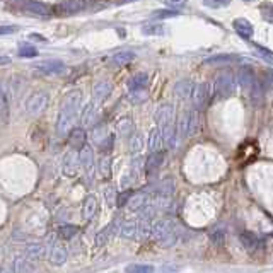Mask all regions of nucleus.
Segmentation results:
<instances>
[{
	"label": "nucleus",
	"instance_id": "f257e3e1",
	"mask_svg": "<svg viewBox=\"0 0 273 273\" xmlns=\"http://www.w3.org/2000/svg\"><path fill=\"white\" fill-rule=\"evenodd\" d=\"M80 101H82V92L80 91L67 92L57 120V134L60 136H65L73 130V125H75L77 116H79Z\"/></svg>",
	"mask_w": 273,
	"mask_h": 273
},
{
	"label": "nucleus",
	"instance_id": "f03ea898",
	"mask_svg": "<svg viewBox=\"0 0 273 273\" xmlns=\"http://www.w3.org/2000/svg\"><path fill=\"white\" fill-rule=\"evenodd\" d=\"M152 236L161 242L162 246L169 248L174 246L178 241V232H176V226L172 220L169 219H161L152 226Z\"/></svg>",
	"mask_w": 273,
	"mask_h": 273
},
{
	"label": "nucleus",
	"instance_id": "7ed1b4c3",
	"mask_svg": "<svg viewBox=\"0 0 273 273\" xmlns=\"http://www.w3.org/2000/svg\"><path fill=\"white\" fill-rule=\"evenodd\" d=\"M236 91V82L234 77L231 73H220L215 79V84H213V94H215L217 99H227L234 94Z\"/></svg>",
	"mask_w": 273,
	"mask_h": 273
},
{
	"label": "nucleus",
	"instance_id": "20e7f679",
	"mask_svg": "<svg viewBox=\"0 0 273 273\" xmlns=\"http://www.w3.org/2000/svg\"><path fill=\"white\" fill-rule=\"evenodd\" d=\"M210 94H212V87H210L208 82L195 84L193 94H191V101H193L195 108H197V109L205 108V106L208 104Z\"/></svg>",
	"mask_w": 273,
	"mask_h": 273
},
{
	"label": "nucleus",
	"instance_id": "39448f33",
	"mask_svg": "<svg viewBox=\"0 0 273 273\" xmlns=\"http://www.w3.org/2000/svg\"><path fill=\"white\" fill-rule=\"evenodd\" d=\"M46 104H48L46 92H34L28 99V102H26V111H28V114H31V116H36V114L45 111Z\"/></svg>",
	"mask_w": 273,
	"mask_h": 273
},
{
	"label": "nucleus",
	"instance_id": "423d86ee",
	"mask_svg": "<svg viewBox=\"0 0 273 273\" xmlns=\"http://www.w3.org/2000/svg\"><path fill=\"white\" fill-rule=\"evenodd\" d=\"M67 258H68L67 246L62 241H53V244L50 246V253H48L50 263L55 265V267H62V265L67 261Z\"/></svg>",
	"mask_w": 273,
	"mask_h": 273
},
{
	"label": "nucleus",
	"instance_id": "0eeeda50",
	"mask_svg": "<svg viewBox=\"0 0 273 273\" xmlns=\"http://www.w3.org/2000/svg\"><path fill=\"white\" fill-rule=\"evenodd\" d=\"M99 121V104H96L94 101H91L89 104H86V108L82 109L80 114V125L82 127H96V123Z\"/></svg>",
	"mask_w": 273,
	"mask_h": 273
},
{
	"label": "nucleus",
	"instance_id": "6e6552de",
	"mask_svg": "<svg viewBox=\"0 0 273 273\" xmlns=\"http://www.w3.org/2000/svg\"><path fill=\"white\" fill-rule=\"evenodd\" d=\"M238 82L241 84L242 89L246 91H251L254 86L258 84V79L256 75H254V70L253 67H249V65H244V67H241L238 70Z\"/></svg>",
	"mask_w": 273,
	"mask_h": 273
},
{
	"label": "nucleus",
	"instance_id": "1a4fd4ad",
	"mask_svg": "<svg viewBox=\"0 0 273 273\" xmlns=\"http://www.w3.org/2000/svg\"><path fill=\"white\" fill-rule=\"evenodd\" d=\"M154 120H156V123L159 125V127H166V125H171L174 123V108H172L171 104H161L159 108L156 109V113H154Z\"/></svg>",
	"mask_w": 273,
	"mask_h": 273
},
{
	"label": "nucleus",
	"instance_id": "9d476101",
	"mask_svg": "<svg viewBox=\"0 0 273 273\" xmlns=\"http://www.w3.org/2000/svg\"><path fill=\"white\" fill-rule=\"evenodd\" d=\"M77 169H79V154H77V150H68L62 161V171L65 176L72 178L77 174Z\"/></svg>",
	"mask_w": 273,
	"mask_h": 273
},
{
	"label": "nucleus",
	"instance_id": "9b49d317",
	"mask_svg": "<svg viewBox=\"0 0 273 273\" xmlns=\"http://www.w3.org/2000/svg\"><path fill=\"white\" fill-rule=\"evenodd\" d=\"M79 162L84 169L87 171V178L92 179L94 176V171H92V166H94V150L89 145H84L79 152Z\"/></svg>",
	"mask_w": 273,
	"mask_h": 273
},
{
	"label": "nucleus",
	"instance_id": "f8f14e48",
	"mask_svg": "<svg viewBox=\"0 0 273 273\" xmlns=\"http://www.w3.org/2000/svg\"><path fill=\"white\" fill-rule=\"evenodd\" d=\"M34 68H36V72H39V73L53 75V73H60L62 70L65 68V65H64V62H60V60H45V62L36 64Z\"/></svg>",
	"mask_w": 273,
	"mask_h": 273
},
{
	"label": "nucleus",
	"instance_id": "ddd939ff",
	"mask_svg": "<svg viewBox=\"0 0 273 273\" xmlns=\"http://www.w3.org/2000/svg\"><path fill=\"white\" fill-rule=\"evenodd\" d=\"M111 91H113L111 82H108V80H101V82H98L94 87H92V99H94L96 104H99V102H102L104 99L109 98Z\"/></svg>",
	"mask_w": 273,
	"mask_h": 273
},
{
	"label": "nucleus",
	"instance_id": "4468645a",
	"mask_svg": "<svg viewBox=\"0 0 273 273\" xmlns=\"http://www.w3.org/2000/svg\"><path fill=\"white\" fill-rule=\"evenodd\" d=\"M86 130L82 127H73V130L68 134V143L73 150H80L84 145H86Z\"/></svg>",
	"mask_w": 273,
	"mask_h": 273
},
{
	"label": "nucleus",
	"instance_id": "2eb2a0df",
	"mask_svg": "<svg viewBox=\"0 0 273 273\" xmlns=\"http://www.w3.org/2000/svg\"><path fill=\"white\" fill-rule=\"evenodd\" d=\"M193 89H195V84L193 80L190 79H183V80H178L174 86V94L178 99H191V94H193Z\"/></svg>",
	"mask_w": 273,
	"mask_h": 273
},
{
	"label": "nucleus",
	"instance_id": "dca6fc26",
	"mask_svg": "<svg viewBox=\"0 0 273 273\" xmlns=\"http://www.w3.org/2000/svg\"><path fill=\"white\" fill-rule=\"evenodd\" d=\"M43 256H45V246H43L41 242H31V244L26 248L24 258H26V261H29V263L39 261Z\"/></svg>",
	"mask_w": 273,
	"mask_h": 273
},
{
	"label": "nucleus",
	"instance_id": "f3484780",
	"mask_svg": "<svg viewBox=\"0 0 273 273\" xmlns=\"http://www.w3.org/2000/svg\"><path fill=\"white\" fill-rule=\"evenodd\" d=\"M162 134V142L168 149H174L176 147V138H178V134H176V125H166V127L159 128Z\"/></svg>",
	"mask_w": 273,
	"mask_h": 273
},
{
	"label": "nucleus",
	"instance_id": "a211bd4d",
	"mask_svg": "<svg viewBox=\"0 0 273 273\" xmlns=\"http://www.w3.org/2000/svg\"><path fill=\"white\" fill-rule=\"evenodd\" d=\"M232 28H234V31L244 39H251L253 38V34H254L253 24H251L249 21H246V19H236L234 23H232Z\"/></svg>",
	"mask_w": 273,
	"mask_h": 273
},
{
	"label": "nucleus",
	"instance_id": "6ab92c4d",
	"mask_svg": "<svg viewBox=\"0 0 273 273\" xmlns=\"http://www.w3.org/2000/svg\"><path fill=\"white\" fill-rule=\"evenodd\" d=\"M57 9L65 14H77V12H80V10L87 9V3L84 2V0H68V2L58 3Z\"/></svg>",
	"mask_w": 273,
	"mask_h": 273
},
{
	"label": "nucleus",
	"instance_id": "aec40b11",
	"mask_svg": "<svg viewBox=\"0 0 273 273\" xmlns=\"http://www.w3.org/2000/svg\"><path fill=\"white\" fill-rule=\"evenodd\" d=\"M96 212H98V200L94 195H87L82 202V217L86 220H91L96 215Z\"/></svg>",
	"mask_w": 273,
	"mask_h": 273
},
{
	"label": "nucleus",
	"instance_id": "412c9836",
	"mask_svg": "<svg viewBox=\"0 0 273 273\" xmlns=\"http://www.w3.org/2000/svg\"><path fill=\"white\" fill-rule=\"evenodd\" d=\"M138 220H125L120 227V234L123 236L125 239H136L138 238Z\"/></svg>",
	"mask_w": 273,
	"mask_h": 273
},
{
	"label": "nucleus",
	"instance_id": "4be33fe9",
	"mask_svg": "<svg viewBox=\"0 0 273 273\" xmlns=\"http://www.w3.org/2000/svg\"><path fill=\"white\" fill-rule=\"evenodd\" d=\"M147 204H149V195L142 190V191H138V193L132 195L130 202H128V206H130L132 212H140Z\"/></svg>",
	"mask_w": 273,
	"mask_h": 273
},
{
	"label": "nucleus",
	"instance_id": "5701e85b",
	"mask_svg": "<svg viewBox=\"0 0 273 273\" xmlns=\"http://www.w3.org/2000/svg\"><path fill=\"white\" fill-rule=\"evenodd\" d=\"M172 191H174V181H172L171 178L162 179V181L154 188V193L161 198H171Z\"/></svg>",
	"mask_w": 273,
	"mask_h": 273
},
{
	"label": "nucleus",
	"instance_id": "b1692460",
	"mask_svg": "<svg viewBox=\"0 0 273 273\" xmlns=\"http://www.w3.org/2000/svg\"><path fill=\"white\" fill-rule=\"evenodd\" d=\"M147 145L152 152H161V149L164 147V142H162V134L159 128H152L149 134V138H147Z\"/></svg>",
	"mask_w": 273,
	"mask_h": 273
},
{
	"label": "nucleus",
	"instance_id": "393cba45",
	"mask_svg": "<svg viewBox=\"0 0 273 273\" xmlns=\"http://www.w3.org/2000/svg\"><path fill=\"white\" fill-rule=\"evenodd\" d=\"M23 9L31 14H36V16H48L51 10L50 5H46V3H43V2H36V0L34 2H24Z\"/></svg>",
	"mask_w": 273,
	"mask_h": 273
},
{
	"label": "nucleus",
	"instance_id": "a878e982",
	"mask_svg": "<svg viewBox=\"0 0 273 273\" xmlns=\"http://www.w3.org/2000/svg\"><path fill=\"white\" fill-rule=\"evenodd\" d=\"M239 239H241V244L248 251H256L260 248V238L254 232H242Z\"/></svg>",
	"mask_w": 273,
	"mask_h": 273
},
{
	"label": "nucleus",
	"instance_id": "bb28decb",
	"mask_svg": "<svg viewBox=\"0 0 273 273\" xmlns=\"http://www.w3.org/2000/svg\"><path fill=\"white\" fill-rule=\"evenodd\" d=\"M162 162H164V152H152L145 161V171L156 172L162 166Z\"/></svg>",
	"mask_w": 273,
	"mask_h": 273
},
{
	"label": "nucleus",
	"instance_id": "cd10ccee",
	"mask_svg": "<svg viewBox=\"0 0 273 273\" xmlns=\"http://www.w3.org/2000/svg\"><path fill=\"white\" fill-rule=\"evenodd\" d=\"M108 128H106V125H96V127H92L91 130V138L92 142L96 143V145L101 147L102 143L106 142V138H108Z\"/></svg>",
	"mask_w": 273,
	"mask_h": 273
},
{
	"label": "nucleus",
	"instance_id": "c85d7f7f",
	"mask_svg": "<svg viewBox=\"0 0 273 273\" xmlns=\"http://www.w3.org/2000/svg\"><path fill=\"white\" fill-rule=\"evenodd\" d=\"M176 134H178L179 138L190 136V111H184L181 116H179V121H178V125H176Z\"/></svg>",
	"mask_w": 273,
	"mask_h": 273
},
{
	"label": "nucleus",
	"instance_id": "c756f323",
	"mask_svg": "<svg viewBox=\"0 0 273 273\" xmlns=\"http://www.w3.org/2000/svg\"><path fill=\"white\" fill-rule=\"evenodd\" d=\"M147 82H149V75L140 72L128 79V87H130V91H142V89H145Z\"/></svg>",
	"mask_w": 273,
	"mask_h": 273
},
{
	"label": "nucleus",
	"instance_id": "7c9ffc66",
	"mask_svg": "<svg viewBox=\"0 0 273 273\" xmlns=\"http://www.w3.org/2000/svg\"><path fill=\"white\" fill-rule=\"evenodd\" d=\"M143 149V135L140 132H134V135L128 136V150L132 154H138Z\"/></svg>",
	"mask_w": 273,
	"mask_h": 273
},
{
	"label": "nucleus",
	"instance_id": "2f4dec72",
	"mask_svg": "<svg viewBox=\"0 0 273 273\" xmlns=\"http://www.w3.org/2000/svg\"><path fill=\"white\" fill-rule=\"evenodd\" d=\"M116 132H118V135L120 136H132L134 135V132H135V127H134V121L132 120H128V118H125V120H120L118 121V125H116Z\"/></svg>",
	"mask_w": 273,
	"mask_h": 273
},
{
	"label": "nucleus",
	"instance_id": "473e14b6",
	"mask_svg": "<svg viewBox=\"0 0 273 273\" xmlns=\"http://www.w3.org/2000/svg\"><path fill=\"white\" fill-rule=\"evenodd\" d=\"M98 171L102 178H109L111 176V159L109 156H102L98 162Z\"/></svg>",
	"mask_w": 273,
	"mask_h": 273
},
{
	"label": "nucleus",
	"instance_id": "72a5a7b5",
	"mask_svg": "<svg viewBox=\"0 0 273 273\" xmlns=\"http://www.w3.org/2000/svg\"><path fill=\"white\" fill-rule=\"evenodd\" d=\"M134 58H135V53H132V51H120V53L113 55L111 62L114 65H127V64H130Z\"/></svg>",
	"mask_w": 273,
	"mask_h": 273
},
{
	"label": "nucleus",
	"instance_id": "f704fd0d",
	"mask_svg": "<svg viewBox=\"0 0 273 273\" xmlns=\"http://www.w3.org/2000/svg\"><path fill=\"white\" fill-rule=\"evenodd\" d=\"M210 241H212L213 246H222L224 244V239H226V232H224L222 227H213L210 231Z\"/></svg>",
	"mask_w": 273,
	"mask_h": 273
},
{
	"label": "nucleus",
	"instance_id": "c9c22d12",
	"mask_svg": "<svg viewBox=\"0 0 273 273\" xmlns=\"http://www.w3.org/2000/svg\"><path fill=\"white\" fill-rule=\"evenodd\" d=\"M113 236V231L109 226L102 227L101 231L98 232V236H96V246H104L106 242L109 241V238Z\"/></svg>",
	"mask_w": 273,
	"mask_h": 273
},
{
	"label": "nucleus",
	"instance_id": "e433bc0d",
	"mask_svg": "<svg viewBox=\"0 0 273 273\" xmlns=\"http://www.w3.org/2000/svg\"><path fill=\"white\" fill-rule=\"evenodd\" d=\"M77 232H79V227L70 226V224H64V226L58 227V236H60L62 239H72Z\"/></svg>",
	"mask_w": 273,
	"mask_h": 273
},
{
	"label": "nucleus",
	"instance_id": "4c0bfd02",
	"mask_svg": "<svg viewBox=\"0 0 273 273\" xmlns=\"http://www.w3.org/2000/svg\"><path fill=\"white\" fill-rule=\"evenodd\" d=\"M140 220H142V222H149L150 219H154V215H156L157 213V210H156V206H154L152 204H147L145 206H143L142 210H140Z\"/></svg>",
	"mask_w": 273,
	"mask_h": 273
},
{
	"label": "nucleus",
	"instance_id": "58836bf2",
	"mask_svg": "<svg viewBox=\"0 0 273 273\" xmlns=\"http://www.w3.org/2000/svg\"><path fill=\"white\" fill-rule=\"evenodd\" d=\"M125 273H154L152 265H128L125 268Z\"/></svg>",
	"mask_w": 273,
	"mask_h": 273
},
{
	"label": "nucleus",
	"instance_id": "ea45409f",
	"mask_svg": "<svg viewBox=\"0 0 273 273\" xmlns=\"http://www.w3.org/2000/svg\"><path fill=\"white\" fill-rule=\"evenodd\" d=\"M128 101L132 104H142L143 101H147V91L142 89V91H130L128 94Z\"/></svg>",
	"mask_w": 273,
	"mask_h": 273
},
{
	"label": "nucleus",
	"instance_id": "a19ab883",
	"mask_svg": "<svg viewBox=\"0 0 273 273\" xmlns=\"http://www.w3.org/2000/svg\"><path fill=\"white\" fill-rule=\"evenodd\" d=\"M104 200H106V205L108 206H116V190H114V186H111V184H109V186H106L104 190Z\"/></svg>",
	"mask_w": 273,
	"mask_h": 273
},
{
	"label": "nucleus",
	"instance_id": "79ce46f5",
	"mask_svg": "<svg viewBox=\"0 0 273 273\" xmlns=\"http://www.w3.org/2000/svg\"><path fill=\"white\" fill-rule=\"evenodd\" d=\"M132 195H134V191H132V190H125V191H121V193L116 197V206H120V208H121V206L128 205V202H130Z\"/></svg>",
	"mask_w": 273,
	"mask_h": 273
},
{
	"label": "nucleus",
	"instance_id": "37998d69",
	"mask_svg": "<svg viewBox=\"0 0 273 273\" xmlns=\"http://www.w3.org/2000/svg\"><path fill=\"white\" fill-rule=\"evenodd\" d=\"M260 10H261V16H263L265 21L273 23V5H272V3H261Z\"/></svg>",
	"mask_w": 273,
	"mask_h": 273
},
{
	"label": "nucleus",
	"instance_id": "c03bdc74",
	"mask_svg": "<svg viewBox=\"0 0 273 273\" xmlns=\"http://www.w3.org/2000/svg\"><path fill=\"white\" fill-rule=\"evenodd\" d=\"M232 60H238V58L232 57V55H215V57L206 58L205 64H220V62H232Z\"/></svg>",
	"mask_w": 273,
	"mask_h": 273
},
{
	"label": "nucleus",
	"instance_id": "a18cd8bd",
	"mask_svg": "<svg viewBox=\"0 0 273 273\" xmlns=\"http://www.w3.org/2000/svg\"><path fill=\"white\" fill-rule=\"evenodd\" d=\"M178 14V10H156L152 14V19H168V17H176Z\"/></svg>",
	"mask_w": 273,
	"mask_h": 273
},
{
	"label": "nucleus",
	"instance_id": "49530a36",
	"mask_svg": "<svg viewBox=\"0 0 273 273\" xmlns=\"http://www.w3.org/2000/svg\"><path fill=\"white\" fill-rule=\"evenodd\" d=\"M145 34H164V26L162 24H150V26H145L142 29Z\"/></svg>",
	"mask_w": 273,
	"mask_h": 273
},
{
	"label": "nucleus",
	"instance_id": "de8ad7c7",
	"mask_svg": "<svg viewBox=\"0 0 273 273\" xmlns=\"http://www.w3.org/2000/svg\"><path fill=\"white\" fill-rule=\"evenodd\" d=\"M198 130V113L195 111V109H191L190 111V136L195 135Z\"/></svg>",
	"mask_w": 273,
	"mask_h": 273
},
{
	"label": "nucleus",
	"instance_id": "09e8293b",
	"mask_svg": "<svg viewBox=\"0 0 273 273\" xmlns=\"http://www.w3.org/2000/svg\"><path fill=\"white\" fill-rule=\"evenodd\" d=\"M12 273H28V261L23 258H17L14 261V272Z\"/></svg>",
	"mask_w": 273,
	"mask_h": 273
},
{
	"label": "nucleus",
	"instance_id": "8fccbe9b",
	"mask_svg": "<svg viewBox=\"0 0 273 273\" xmlns=\"http://www.w3.org/2000/svg\"><path fill=\"white\" fill-rule=\"evenodd\" d=\"M19 55L21 57H26V58H33V57L38 55V51H36V48H33L29 45H23L21 46V50H19Z\"/></svg>",
	"mask_w": 273,
	"mask_h": 273
},
{
	"label": "nucleus",
	"instance_id": "3c124183",
	"mask_svg": "<svg viewBox=\"0 0 273 273\" xmlns=\"http://www.w3.org/2000/svg\"><path fill=\"white\" fill-rule=\"evenodd\" d=\"M17 26H0V36L3 34H10V33H16Z\"/></svg>",
	"mask_w": 273,
	"mask_h": 273
},
{
	"label": "nucleus",
	"instance_id": "603ef678",
	"mask_svg": "<svg viewBox=\"0 0 273 273\" xmlns=\"http://www.w3.org/2000/svg\"><path fill=\"white\" fill-rule=\"evenodd\" d=\"M256 50L260 51V53H261V57H263L265 60H268V62H270V64H273V57H272V53H270V51H268V50H265V48H261V46H256Z\"/></svg>",
	"mask_w": 273,
	"mask_h": 273
},
{
	"label": "nucleus",
	"instance_id": "864d4df0",
	"mask_svg": "<svg viewBox=\"0 0 273 273\" xmlns=\"http://www.w3.org/2000/svg\"><path fill=\"white\" fill-rule=\"evenodd\" d=\"M204 5H206V7H213V9H219V7H226V5H229V2H210V0H205Z\"/></svg>",
	"mask_w": 273,
	"mask_h": 273
},
{
	"label": "nucleus",
	"instance_id": "5fc2aeb1",
	"mask_svg": "<svg viewBox=\"0 0 273 273\" xmlns=\"http://www.w3.org/2000/svg\"><path fill=\"white\" fill-rule=\"evenodd\" d=\"M10 64V58L9 57H3V55H0V65H7Z\"/></svg>",
	"mask_w": 273,
	"mask_h": 273
},
{
	"label": "nucleus",
	"instance_id": "6e6d98bb",
	"mask_svg": "<svg viewBox=\"0 0 273 273\" xmlns=\"http://www.w3.org/2000/svg\"><path fill=\"white\" fill-rule=\"evenodd\" d=\"M3 273H12V270H5V272H3Z\"/></svg>",
	"mask_w": 273,
	"mask_h": 273
}]
</instances>
